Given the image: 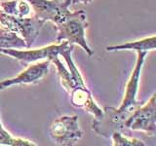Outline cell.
Wrapping results in <instances>:
<instances>
[{
  "label": "cell",
  "instance_id": "12",
  "mask_svg": "<svg viewBox=\"0 0 156 146\" xmlns=\"http://www.w3.org/2000/svg\"><path fill=\"white\" fill-rule=\"evenodd\" d=\"M110 137L112 138L114 146H145L143 140L132 138L122 134L120 131H113Z\"/></svg>",
  "mask_w": 156,
  "mask_h": 146
},
{
  "label": "cell",
  "instance_id": "6",
  "mask_svg": "<svg viewBox=\"0 0 156 146\" xmlns=\"http://www.w3.org/2000/svg\"><path fill=\"white\" fill-rule=\"evenodd\" d=\"M70 44L67 41H62L58 44L45 46L39 49H31V50H17V49H1L0 53L4 54L10 57L18 60L24 63V65L28 63L36 62L41 60L51 61L56 56H60L62 51L66 49Z\"/></svg>",
  "mask_w": 156,
  "mask_h": 146
},
{
  "label": "cell",
  "instance_id": "14",
  "mask_svg": "<svg viewBox=\"0 0 156 146\" xmlns=\"http://www.w3.org/2000/svg\"><path fill=\"white\" fill-rule=\"evenodd\" d=\"M93 0H71L72 4H84V5H88L90 4Z\"/></svg>",
  "mask_w": 156,
  "mask_h": 146
},
{
  "label": "cell",
  "instance_id": "13",
  "mask_svg": "<svg viewBox=\"0 0 156 146\" xmlns=\"http://www.w3.org/2000/svg\"><path fill=\"white\" fill-rule=\"evenodd\" d=\"M2 11L11 16H18V0H9L0 4Z\"/></svg>",
  "mask_w": 156,
  "mask_h": 146
},
{
  "label": "cell",
  "instance_id": "10",
  "mask_svg": "<svg viewBox=\"0 0 156 146\" xmlns=\"http://www.w3.org/2000/svg\"><path fill=\"white\" fill-rule=\"evenodd\" d=\"M51 62H53L57 68L58 79H60V82H61L62 88L67 92V94H69L72 90H74L76 88L75 82L73 80L70 71L62 64V62L60 60V57L58 56H56L55 57H53L51 60Z\"/></svg>",
  "mask_w": 156,
  "mask_h": 146
},
{
  "label": "cell",
  "instance_id": "7",
  "mask_svg": "<svg viewBox=\"0 0 156 146\" xmlns=\"http://www.w3.org/2000/svg\"><path fill=\"white\" fill-rule=\"evenodd\" d=\"M50 64L51 61L45 60L44 61H36L34 64L28 65L26 69L16 77L0 81V91L5 90L14 85L35 84L48 74L49 69H50Z\"/></svg>",
  "mask_w": 156,
  "mask_h": 146
},
{
  "label": "cell",
  "instance_id": "4",
  "mask_svg": "<svg viewBox=\"0 0 156 146\" xmlns=\"http://www.w3.org/2000/svg\"><path fill=\"white\" fill-rule=\"evenodd\" d=\"M34 11V17L44 23H62L70 16L71 0H27Z\"/></svg>",
  "mask_w": 156,
  "mask_h": 146
},
{
  "label": "cell",
  "instance_id": "11",
  "mask_svg": "<svg viewBox=\"0 0 156 146\" xmlns=\"http://www.w3.org/2000/svg\"><path fill=\"white\" fill-rule=\"evenodd\" d=\"M0 145L6 146H36L37 144L23 138H16L4 129L0 120Z\"/></svg>",
  "mask_w": 156,
  "mask_h": 146
},
{
  "label": "cell",
  "instance_id": "1",
  "mask_svg": "<svg viewBox=\"0 0 156 146\" xmlns=\"http://www.w3.org/2000/svg\"><path fill=\"white\" fill-rule=\"evenodd\" d=\"M58 29L57 41H67L69 44H76L84 50L87 55L92 57L94 55L92 49L87 44L85 31L89 26L87 16L84 10H78L72 12L66 21L56 24Z\"/></svg>",
  "mask_w": 156,
  "mask_h": 146
},
{
  "label": "cell",
  "instance_id": "5",
  "mask_svg": "<svg viewBox=\"0 0 156 146\" xmlns=\"http://www.w3.org/2000/svg\"><path fill=\"white\" fill-rule=\"evenodd\" d=\"M156 95L143 106H139L124 121V128L131 130H140L154 135L156 133Z\"/></svg>",
  "mask_w": 156,
  "mask_h": 146
},
{
  "label": "cell",
  "instance_id": "3",
  "mask_svg": "<svg viewBox=\"0 0 156 146\" xmlns=\"http://www.w3.org/2000/svg\"><path fill=\"white\" fill-rule=\"evenodd\" d=\"M49 134L54 142L61 146L75 145L83 136L77 115L62 116L53 121Z\"/></svg>",
  "mask_w": 156,
  "mask_h": 146
},
{
  "label": "cell",
  "instance_id": "9",
  "mask_svg": "<svg viewBox=\"0 0 156 146\" xmlns=\"http://www.w3.org/2000/svg\"><path fill=\"white\" fill-rule=\"evenodd\" d=\"M1 49H27L23 38L11 29L0 26V50Z\"/></svg>",
  "mask_w": 156,
  "mask_h": 146
},
{
  "label": "cell",
  "instance_id": "2",
  "mask_svg": "<svg viewBox=\"0 0 156 146\" xmlns=\"http://www.w3.org/2000/svg\"><path fill=\"white\" fill-rule=\"evenodd\" d=\"M44 23L36 17H23L20 18L11 16L0 10V24L8 29L17 32L26 41L27 49L31 48L37 39Z\"/></svg>",
  "mask_w": 156,
  "mask_h": 146
},
{
  "label": "cell",
  "instance_id": "8",
  "mask_svg": "<svg viewBox=\"0 0 156 146\" xmlns=\"http://www.w3.org/2000/svg\"><path fill=\"white\" fill-rule=\"evenodd\" d=\"M156 46V37L155 35L139 39L133 42H128L121 44V45H111L106 47L107 52H116V51H136V52H148L155 50Z\"/></svg>",
  "mask_w": 156,
  "mask_h": 146
}]
</instances>
